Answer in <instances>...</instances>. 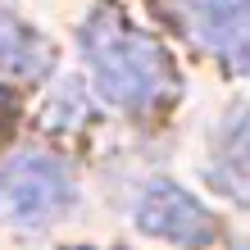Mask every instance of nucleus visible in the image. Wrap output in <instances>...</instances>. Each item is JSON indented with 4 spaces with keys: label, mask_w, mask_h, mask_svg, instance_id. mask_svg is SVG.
I'll use <instances>...</instances> for the list:
<instances>
[{
    "label": "nucleus",
    "mask_w": 250,
    "mask_h": 250,
    "mask_svg": "<svg viewBox=\"0 0 250 250\" xmlns=\"http://www.w3.org/2000/svg\"><path fill=\"white\" fill-rule=\"evenodd\" d=\"M191 27L232 73L250 64V0H191Z\"/></svg>",
    "instance_id": "20e7f679"
},
{
    "label": "nucleus",
    "mask_w": 250,
    "mask_h": 250,
    "mask_svg": "<svg viewBox=\"0 0 250 250\" xmlns=\"http://www.w3.org/2000/svg\"><path fill=\"white\" fill-rule=\"evenodd\" d=\"M137 228L150 232L159 241H173V246H187V250H200L218 237V223L205 205L182 191L178 182H150L141 191V205H137Z\"/></svg>",
    "instance_id": "7ed1b4c3"
},
{
    "label": "nucleus",
    "mask_w": 250,
    "mask_h": 250,
    "mask_svg": "<svg viewBox=\"0 0 250 250\" xmlns=\"http://www.w3.org/2000/svg\"><path fill=\"white\" fill-rule=\"evenodd\" d=\"M73 205V178L55 155H14L0 164V223L14 232H41Z\"/></svg>",
    "instance_id": "f03ea898"
},
{
    "label": "nucleus",
    "mask_w": 250,
    "mask_h": 250,
    "mask_svg": "<svg viewBox=\"0 0 250 250\" xmlns=\"http://www.w3.org/2000/svg\"><path fill=\"white\" fill-rule=\"evenodd\" d=\"M82 55L96 73V91L119 109H146L173 82L164 46L132 27L119 5H100L82 23Z\"/></svg>",
    "instance_id": "f257e3e1"
},
{
    "label": "nucleus",
    "mask_w": 250,
    "mask_h": 250,
    "mask_svg": "<svg viewBox=\"0 0 250 250\" xmlns=\"http://www.w3.org/2000/svg\"><path fill=\"white\" fill-rule=\"evenodd\" d=\"M50 68H55V50L46 46V37L23 27L14 14H0V73H9V78H46Z\"/></svg>",
    "instance_id": "39448f33"
}]
</instances>
